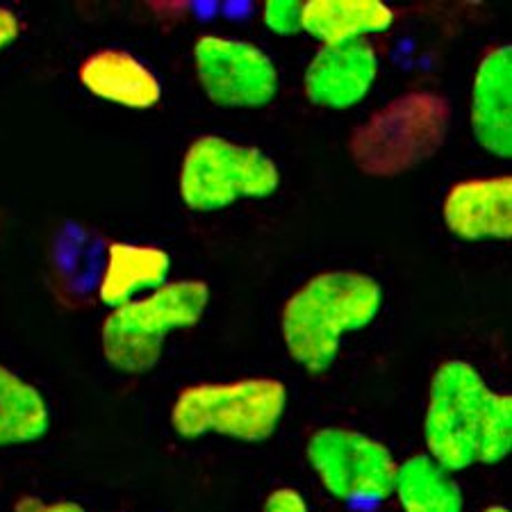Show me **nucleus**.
Wrapping results in <instances>:
<instances>
[{
	"mask_svg": "<svg viewBox=\"0 0 512 512\" xmlns=\"http://www.w3.org/2000/svg\"><path fill=\"white\" fill-rule=\"evenodd\" d=\"M428 456L447 472L499 465L512 451V396L490 390L465 360L435 371L424 417Z\"/></svg>",
	"mask_w": 512,
	"mask_h": 512,
	"instance_id": "1",
	"label": "nucleus"
},
{
	"mask_svg": "<svg viewBox=\"0 0 512 512\" xmlns=\"http://www.w3.org/2000/svg\"><path fill=\"white\" fill-rule=\"evenodd\" d=\"M383 308V287L360 271H326L289 296L280 333L287 353L308 374H324L344 335L367 328Z\"/></svg>",
	"mask_w": 512,
	"mask_h": 512,
	"instance_id": "2",
	"label": "nucleus"
},
{
	"mask_svg": "<svg viewBox=\"0 0 512 512\" xmlns=\"http://www.w3.org/2000/svg\"><path fill=\"white\" fill-rule=\"evenodd\" d=\"M210 303L208 283L173 280L155 292L114 308L101 328L103 355L114 371L142 376L158 367L164 342L176 330L194 328Z\"/></svg>",
	"mask_w": 512,
	"mask_h": 512,
	"instance_id": "3",
	"label": "nucleus"
},
{
	"mask_svg": "<svg viewBox=\"0 0 512 512\" xmlns=\"http://www.w3.org/2000/svg\"><path fill=\"white\" fill-rule=\"evenodd\" d=\"M451 105L433 92H410L360 123L349 139V153L362 173L394 178L440 153L449 137Z\"/></svg>",
	"mask_w": 512,
	"mask_h": 512,
	"instance_id": "4",
	"label": "nucleus"
},
{
	"mask_svg": "<svg viewBox=\"0 0 512 512\" xmlns=\"http://www.w3.org/2000/svg\"><path fill=\"white\" fill-rule=\"evenodd\" d=\"M287 410V387L278 378L192 385L171 408V428L183 440L217 433L246 444H262L278 431Z\"/></svg>",
	"mask_w": 512,
	"mask_h": 512,
	"instance_id": "5",
	"label": "nucleus"
},
{
	"mask_svg": "<svg viewBox=\"0 0 512 512\" xmlns=\"http://www.w3.org/2000/svg\"><path fill=\"white\" fill-rule=\"evenodd\" d=\"M280 187V169L255 146L224 137H198L180 167V198L194 212H219L239 198H269Z\"/></svg>",
	"mask_w": 512,
	"mask_h": 512,
	"instance_id": "6",
	"label": "nucleus"
},
{
	"mask_svg": "<svg viewBox=\"0 0 512 512\" xmlns=\"http://www.w3.org/2000/svg\"><path fill=\"white\" fill-rule=\"evenodd\" d=\"M319 483L340 501H385L399 462L383 442L349 428H319L305 449Z\"/></svg>",
	"mask_w": 512,
	"mask_h": 512,
	"instance_id": "7",
	"label": "nucleus"
},
{
	"mask_svg": "<svg viewBox=\"0 0 512 512\" xmlns=\"http://www.w3.org/2000/svg\"><path fill=\"white\" fill-rule=\"evenodd\" d=\"M194 66L205 96L219 107H264L280 87L271 57L251 41L203 35L194 44Z\"/></svg>",
	"mask_w": 512,
	"mask_h": 512,
	"instance_id": "8",
	"label": "nucleus"
},
{
	"mask_svg": "<svg viewBox=\"0 0 512 512\" xmlns=\"http://www.w3.org/2000/svg\"><path fill=\"white\" fill-rule=\"evenodd\" d=\"M378 78V53L369 39L321 46L303 76L310 103L349 110L362 103Z\"/></svg>",
	"mask_w": 512,
	"mask_h": 512,
	"instance_id": "9",
	"label": "nucleus"
},
{
	"mask_svg": "<svg viewBox=\"0 0 512 512\" xmlns=\"http://www.w3.org/2000/svg\"><path fill=\"white\" fill-rule=\"evenodd\" d=\"M444 226L462 242H510L512 178L462 180L442 205Z\"/></svg>",
	"mask_w": 512,
	"mask_h": 512,
	"instance_id": "10",
	"label": "nucleus"
},
{
	"mask_svg": "<svg viewBox=\"0 0 512 512\" xmlns=\"http://www.w3.org/2000/svg\"><path fill=\"white\" fill-rule=\"evenodd\" d=\"M472 130L494 158L512 155V48L497 46L478 64L472 85Z\"/></svg>",
	"mask_w": 512,
	"mask_h": 512,
	"instance_id": "11",
	"label": "nucleus"
},
{
	"mask_svg": "<svg viewBox=\"0 0 512 512\" xmlns=\"http://www.w3.org/2000/svg\"><path fill=\"white\" fill-rule=\"evenodd\" d=\"M78 80L92 96L128 110H151L162 101L158 76L135 55L117 48L89 55L80 64Z\"/></svg>",
	"mask_w": 512,
	"mask_h": 512,
	"instance_id": "12",
	"label": "nucleus"
},
{
	"mask_svg": "<svg viewBox=\"0 0 512 512\" xmlns=\"http://www.w3.org/2000/svg\"><path fill=\"white\" fill-rule=\"evenodd\" d=\"M171 258L158 246L112 242L98 278V299L114 310L169 283Z\"/></svg>",
	"mask_w": 512,
	"mask_h": 512,
	"instance_id": "13",
	"label": "nucleus"
},
{
	"mask_svg": "<svg viewBox=\"0 0 512 512\" xmlns=\"http://www.w3.org/2000/svg\"><path fill=\"white\" fill-rule=\"evenodd\" d=\"M301 23L321 46H335L390 30L394 10L381 0H310L303 3Z\"/></svg>",
	"mask_w": 512,
	"mask_h": 512,
	"instance_id": "14",
	"label": "nucleus"
},
{
	"mask_svg": "<svg viewBox=\"0 0 512 512\" xmlns=\"http://www.w3.org/2000/svg\"><path fill=\"white\" fill-rule=\"evenodd\" d=\"M403 512H462L465 497L456 478L442 465L419 453L396 467L394 492Z\"/></svg>",
	"mask_w": 512,
	"mask_h": 512,
	"instance_id": "15",
	"label": "nucleus"
},
{
	"mask_svg": "<svg viewBox=\"0 0 512 512\" xmlns=\"http://www.w3.org/2000/svg\"><path fill=\"white\" fill-rule=\"evenodd\" d=\"M51 428V410L35 385L0 362V449L39 442Z\"/></svg>",
	"mask_w": 512,
	"mask_h": 512,
	"instance_id": "16",
	"label": "nucleus"
},
{
	"mask_svg": "<svg viewBox=\"0 0 512 512\" xmlns=\"http://www.w3.org/2000/svg\"><path fill=\"white\" fill-rule=\"evenodd\" d=\"M262 21L267 30L276 35H296L303 30V3L301 0H269L262 10Z\"/></svg>",
	"mask_w": 512,
	"mask_h": 512,
	"instance_id": "17",
	"label": "nucleus"
},
{
	"mask_svg": "<svg viewBox=\"0 0 512 512\" xmlns=\"http://www.w3.org/2000/svg\"><path fill=\"white\" fill-rule=\"evenodd\" d=\"M262 512H310V508L299 490H294V487H280V490L269 494Z\"/></svg>",
	"mask_w": 512,
	"mask_h": 512,
	"instance_id": "18",
	"label": "nucleus"
},
{
	"mask_svg": "<svg viewBox=\"0 0 512 512\" xmlns=\"http://www.w3.org/2000/svg\"><path fill=\"white\" fill-rule=\"evenodd\" d=\"M21 35V19L7 7H0V51L10 48Z\"/></svg>",
	"mask_w": 512,
	"mask_h": 512,
	"instance_id": "19",
	"label": "nucleus"
},
{
	"mask_svg": "<svg viewBox=\"0 0 512 512\" xmlns=\"http://www.w3.org/2000/svg\"><path fill=\"white\" fill-rule=\"evenodd\" d=\"M19 512H85V508L78 506L73 501H57V503H41L35 499L23 501L19 506Z\"/></svg>",
	"mask_w": 512,
	"mask_h": 512,
	"instance_id": "20",
	"label": "nucleus"
},
{
	"mask_svg": "<svg viewBox=\"0 0 512 512\" xmlns=\"http://www.w3.org/2000/svg\"><path fill=\"white\" fill-rule=\"evenodd\" d=\"M481 512H510V510L506 506H490V508H485Z\"/></svg>",
	"mask_w": 512,
	"mask_h": 512,
	"instance_id": "21",
	"label": "nucleus"
}]
</instances>
